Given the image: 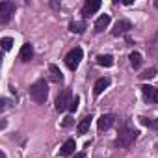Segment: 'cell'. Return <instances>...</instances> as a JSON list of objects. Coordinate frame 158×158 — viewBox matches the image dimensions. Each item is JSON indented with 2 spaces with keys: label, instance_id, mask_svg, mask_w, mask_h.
I'll return each mask as SVG.
<instances>
[{
  "label": "cell",
  "instance_id": "cell-1",
  "mask_svg": "<svg viewBox=\"0 0 158 158\" xmlns=\"http://www.w3.org/2000/svg\"><path fill=\"white\" fill-rule=\"evenodd\" d=\"M30 97L37 104H43L47 101V97H48V86H47V82L43 80V78H41V80H35L30 86Z\"/></svg>",
  "mask_w": 158,
  "mask_h": 158
},
{
  "label": "cell",
  "instance_id": "cell-2",
  "mask_svg": "<svg viewBox=\"0 0 158 158\" xmlns=\"http://www.w3.org/2000/svg\"><path fill=\"white\" fill-rule=\"evenodd\" d=\"M138 138V130L130 125H125L121 130H119V136H117V145L119 147H130Z\"/></svg>",
  "mask_w": 158,
  "mask_h": 158
},
{
  "label": "cell",
  "instance_id": "cell-3",
  "mask_svg": "<svg viewBox=\"0 0 158 158\" xmlns=\"http://www.w3.org/2000/svg\"><path fill=\"white\" fill-rule=\"evenodd\" d=\"M82 56H84V52H82V48H80V47L73 48V50H71V52L65 56V65H67L71 71H74V69L78 67V63H80Z\"/></svg>",
  "mask_w": 158,
  "mask_h": 158
},
{
  "label": "cell",
  "instance_id": "cell-4",
  "mask_svg": "<svg viewBox=\"0 0 158 158\" xmlns=\"http://www.w3.org/2000/svg\"><path fill=\"white\" fill-rule=\"evenodd\" d=\"M13 13H15V6L11 2H2V4H0V23H2V24L10 23Z\"/></svg>",
  "mask_w": 158,
  "mask_h": 158
},
{
  "label": "cell",
  "instance_id": "cell-5",
  "mask_svg": "<svg viewBox=\"0 0 158 158\" xmlns=\"http://www.w3.org/2000/svg\"><path fill=\"white\" fill-rule=\"evenodd\" d=\"M71 102H73V99H71V91L65 89V91L56 99V110H58V112H65V110H69Z\"/></svg>",
  "mask_w": 158,
  "mask_h": 158
},
{
  "label": "cell",
  "instance_id": "cell-6",
  "mask_svg": "<svg viewBox=\"0 0 158 158\" xmlns=\"http://www.w3.org/2000/svg\"><path fill=\"white\" fill-rule=\"evenodd\" d=\"M130 28H132L130 21H127V19H121V21H117V23H115V26H114V32H112V34L117 37V35H123V34H127Z\"/></svg>",
  "mask_w": 158,
  "mask_h": 158
},
{
  "label": "cell",
  "instance_id": "cell-7",
  "mask_svg": "<svg viewBox=\"0 0 158 158\" xmlns=\"http://www.w3.org/2000/svg\"><path fill=\"white\" fill-rule=\"evenodd\" d=\"M99 8H101V2H99V0H91V2H86L84 8H82V15H84V17H89V15H93Z\"/></svg>",
  "mask_w": 158,
  "mask_h": 158
},
{
  "label": "cell",
  "instance_id": "cell-8",
  "mask_svg": "<svg viewBox=\"0 0 158 158\" xmlns=\"http://www.w3.org/2000/svg\"><path fill=\"white\" fill-rule=\"evenodd\" d=\"M114 121H115V117H114L112 114H106V115H101L97 127H99V130H108V128L114 125Z\"/></svg>",
  "mask_w": 158,
  "mask_h": 158
},
{
  "label": "cell",
  "instance_id": "cell-9",
  "mask_svg": "<svg viewBox=\"0 0 158 158\" xmlns=\"http://www.w3.org/2000/svg\"><path fill=\"white\" fill-rule=\"evenodd\" d=\"M110 21H112V19H110V15H106V13H104V15H101V17L95 21V32H104V30L108 28Z\"/></svg>",
  "mask_w": 158,
  "mask_h": 158
},
{
  "label": "cell",
  "instance_id": "cell-10",
  "mask_svg": "<svg viewBox=\"0 0 158 158\" xmlns=\"http://www.w3.org/2000/svg\"><path fill=\"white\" fill-rule=\"evenodd\" d=\"M108 86H110V78H99V80L95 82V86H93V93L95 95H101Z\"/></svg>",
  "mask_w": 158,
  "mask_h": 158
},
{
  "label": "cell",
  "instance_id": "cell-11",
  "mask_svg": "<svg viewBox=\"0 0 158 158\" xmlns=\"http://www.w3.org/2000/svg\"><path fill=\"white\" fill-rule=\"evenodd\" d=\"M74 149H76V143H74V139H67V141L61 145V149H60V154H61V156H69V154H73V152H74Z\"/></svg>",
  "mask_w": 158,
  "mask_h": 158
},
{
  "label": "cell",
  "instance_id": "cell-12",
  "mask_svg": "<svg viewBox=\"0 0 158 158\" xmlns=\"http://www.w3.org/2000/svg\"><path fill=\"white\" fill-rule=\"evenodd\" d=\"M32 58H34V48H32L30 43H24L23 48H21V60L23 61H30Z\"/></svg>",
  "mask_w": 158,
  "mask_h": 158
},
{
  "label": "cell",
  "instance_id": "cell-13",
  "mask_svg": "<svg viewBox=\"0 0 158 158\" xmlns=\"http://www.w3.org/2000/svg\"><path fill=\"white\" fill-rule=\"evenodd\" d=\"M48 73H50L52 82H61V80H63V74H61V71L58 69V65L50 63V65H48Z\"/></svg>",
  "mask_w": 158,
  "mask_h": 158
},
{
  "label": "cell",
  "instance_id": "cell-14",
  "mask_svg": "<svg viewBox=\"0 0 158 158\" xmlns=\"http://www.w3.org/2000/svg\"><path fill=\"white\" fill-rule=\"evenodd\" d=\"M141 91H143V97H145L147 101H156V91H158L156 88L145 84V86H141Z\"/></svg>",
  "mask_w": 158,
  "mask_h": 158
},
{
  "label": "cell",
  "instance_id": "cell-15",
  "mask_svg": "<svg viewBox=\"0 0 158 158\" xmlns=\"http://www.w3.org/2000/svg\"><path fill=\"white\" fill-rule=\"evenodd\" d=\"M69 30H71L73 34H82V32L86 30V23H84V21H73V23L69 24Z\"/></svg>",
  "mask_w": 158,
  "mask_h": 158
},
{
  "label": "cell",
  "instance_id": "cell-16",
  "mask_svg": "<svg viewBox=\"0 0 158 158\" xmlns=\"http://www.w3.org/2000/svg\"><path fill=\"white\" fill-rule=\"evenodd\" d=\"M89 127H91V117L88 115V117H84L80 123H78V127H76V130H78V134H86L88 130H89Z\"/></svg>",
  "mask_w": 158,
  "mask_h": 158
},
{
  "label": "cell",
  "instance_id": "cell-17",
  "mask_svg": "<svg viewBox=\"0 0 158 158\" xmlns=\"http://www.w3.org/2000/svg\"><path fill=\"white\" fill-rule=\"evenodd\" d=\"M97 63L102 65V67H112V65H114V58H112L110 54H101V56L97 58Z\"/></svg>",
  "mask_w": 158,
  "mask_h": 158
},
{
  "label": "cell",
  "instance_id": "cell-18",
  "mask_svg": "<svg viewBox=\"0 0 158 158\" xmlns=\"http://www.w3.org/2000/svg\"><path fill=\"white\" fill-rule=\"evenodd\" d=\"M128 60H130V65H132L134 69H138V67L141 65V61H143V60H141V54H139V52H132V54L128 56Z\"/></svg>",
  "mask_w": 158,
  "mask_h": 158
},
{
  "label": "cell",
  "instance_id": "cell-19",
  "mask_svg": "<svg viewBox=\"0 0 158 158\" xmlns=\"http://www.w3.org/2000/svg\"><path fill=\"white\" fill-rule=\"evenodd\" d=\"M141 123L147 125L149 128H158V119H145V117H141Z\"/></svg>",
  "mask_w": 158,
  "mask_h": 158
},
{
  "label": "cell",
  "instance_id": "cell-20",
  "mask_svg": "<svg viewBox=\"0 0 158 158\" xmlns=\"http://www.w3.org/2000/svg\"><path fill=\"white\" fill-rule=\"evenodd\" d=\"M0 43H2V48H4V50H10V48L13 47V39H11V37H4Z\"/></svg>",
  "mask_w": 158,
  "mask_h": 158
},
{
  "label": "cell",
  "instance_id": "cell-21",
  "mask_svg": "<svg viewBox=\"0 0 158 158\" xmlns=\"http://www.w3.org/2000/svg\"><path fill=\"white\" fill-rule=\"evenodd\" d=\"M141 78H145V80H147V78H152V76H156V69H147L143 74H139Z\"/></svg>",
  "mask_w": 158,
  "mask_h": 158
},
{
  "label": "cell",
  "instance_id": "cell-22",
  "mask_svg": "<svg viewBox=\"0 0 158 158\" xmlns=\"http://www.w3.org/2000/svg\"><path fill=\"white\" fill-rule=\"evenodd\" d=\"M78 102H80V99H78V97H74V99H73V102H71V106H69V112H76V108H78Z\"/></svg>",
  "mask_w": 158,
  "mask_h": 158
},
{
  "label": "cell",
  "instance_id": "cell-23",
  "mask_svg": "<svg viewBox=\"0 0 158 158\" xmlns=\"http://www.w3.org/2000/svg\"><path fill=\"white\" fill-rule=\"evenodd\" d=\"M71 125V117H65V121H63V127H69Z\"/></svg>",
  "mask_w": 158,
  "mask_h": 158
},
{
  "label": "cell",
  "instance_id": "cell-24",
  "mask_svg": "<svg viewBox=\"0 0 158 158\" xmlns=\"http://www.w3.org/2000/svg\"><path fill=\"white\" fill-rule=\"evenodd\" d=\"M74 158H86V154H84V152H78V154H76Z\"/></svg>",
  "mask_w": 158,
  "mask_h": 158
},
{
  "label": "cell",
  "instance_id": "cell-25",
  "mask_svg": "<svg viewBox=\"0 0 158 158\" xmlns=\"http://www.w3.org/2000/svg\"><path fill=\"white\" fill-rule=\"evenodd\" d=\"M156 102H158V91H156Z\"/></svg>",
  "mask_w": 158,
  "mask_h": 158
}]
</instances>
